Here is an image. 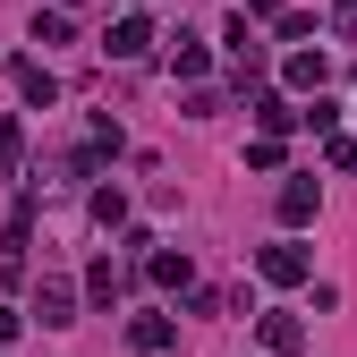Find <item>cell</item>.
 <instances>
[{"instance_id": "277c9868", "label": "cell", "mask_w": 357, "mask_h": 357, "mask_svg": "<svg viewBox=\"0 0 357 357\" xmlns=\"http://www.w3.org/2000/svg\"><path fill=\"white\" fill-rule=\"evenodd\" d=\"M102 52H111V60H145V52H153V17H145V9H119V17L102 26Z\"/></svg>"}, {"instance_id": "7c38bea8", "label": "cell", "mask_w": 357, "mask_h": 357, "mask_svg": "<svg viewBox=\"0 0 357 357\" xmlns=\"http://www.w3.org/2000/svg\"><path fill=\"white\" fill-rule=\"evenodd\" d=\"M85 298H94V306H111V298H119V264H111V255L85 264Z\"/></svg>"}, {"instance_id": "30bf717a", "label": "cell", "mask_w": 357, "mask_h": 357, "mask_svg": "<svg viewBox=\"0 0 357 357\" xmlns=\"http://www.w3.org/2000/svg\"><path fill=\"white\" fill-rule=\"evenodd\" d=\"M289 85H298V94H324V85H332V60L324 52H289V68H281Z\"/></svg>"}, {"instance_id": "603a6c76", "label": "cell", "mask_w": 357, "mask_h": 357, "mask_svg": "<svg viewBox=\"0 0 357 357\" xmlns=\"http://www.w3.org/2000/svg\"><path fill=\"white\" fill-rule=\"evenodd\" d=\"M128 9H145V0H128Z\"/></svg>"}, {"instance_id": "6da1fadb", "label": "cell", "mask_w": 357, "mask_h": 357, "mask_svg": "<svg viewBox=\"0 0 357 357\" xmlns=\"http://www.w3.org/2000/svg\"><path fill=\"white\" fill-rule=\"evenodd\" d=\"M77 298H85V289H77L68 273H43V281H34V324L68 332V324H77Z\"/></svg>"}, {"instance_id": "3957f363", "label": "cell", "mask_w": 357, "mask_h": 357, "mask_svg": "<svg viewBox=\"0 0 357 357\" xmlns=\"http://www.w3.org/2000/svg\"><path fill=\"white\" fill-rule=\"evenodd\" d=\"M273 213L289 221V230H306V221L324 213V178H315V170H298V178H281V196H273Z\"/></svg>"}, {"instance_id": "5bb4252c", "label": "cell", "mask_w": 357, "mask_h": 357, "mask_svg": "<svg viewBox=\"0 0 357 357\" xmlns=\"http://www.w3.org/2000/svg\"><path fill=\"white\" fill-rule=\"evenodd\" d=\"M85 213H94L102 230H119V221H128V196H119V188H94V196H85Z\"/></svg>"}, {"instance_id": "7402d4cb", "label": "cell", "mask_w": 357, "mask_h": 357, "mask_svg": "<svg viewBox=\"0 0 357 357\" xmlns=\"http://www.w3.org/2000/svg\"><path fill=\"white\" fill-rule=\"evenodd\" d=\"M17 324H26V315H17V306H0V349H9V340H17Z\"/></svg>"}, {"instance_id": "e0dca14e", "label": "cell", "mask_w": 357, "mask_h": 357, "mask_svg": "<svg viewBox=\"0 0 357 357\" xmlns=\"http://www.w3.org/2000/svg\"><path fill=\"white\" fill-rule=\"evenodd\" d=\"M273 34H281V43H306V34H315V17H306V9H281V17H273Z\"/></svg>"}, {"instance_id": "9c48e42d", "label": "cell", "mask_w": 357, "mask_h": 357, "mask_svg": "<svg viewBox=\"0 0 357 357\" xmlns=\"http://www.w3.org/2000/svg\"><path fill=\"white\" fill-rule=\"evenodd\" d=\"M204 60H213V52H204V34H188V26H178V34H170V68L188 77V85H204Z\"/></svg>"}, {"instance_id": "9a60e30c", "label": "cell", "mask_w": 357, "mask_h": 357, "mask_svg": "<svg viewBox=\"0 0 357 357\" xmlns=\"http://www.w3.org/2000/svg\"><path fill=\"white\" fill-rule=\"evenodd\" d=\"M34 43H77V26H68V9H34Z\"/></svg>"}, {"instance_id": "8992f818", "label": "cell", "mask_w": 357, "mask_h": 357, "mask_svg": "<svg viewBox=\"0 0 357 357\" xmlns=\"http://www.w3.org/2000/svg\"><path fill=\"white\" fill-rule=\"evenodd\" d=\"M9 85H17L26 111H52V102H60V77L43 68V60H9Z\"/></svg>"}, {"instance_id": "ffe728a7", "label": "cell", "mask_w": 357, "mask_h": 357, "mask_svg": "<svg viewBox=\"0 0 357 357\" xmlns=\"http://www.w3.org/2000/svg\"><path fill=\"white\" fill-rule=\"evenodd\" d=\"M332 170H349V178H357V145L340 137V128H332Z\"/></svg>"}, {"instance_id": "4fadbf2b", "label": "cell", "mask_w": 357, "mask_h": 357, "mask_svg": "<svg viewBox=\"0 0 357 357\" xmlns=\"http://www.w3.org/2000/svg\"><path fill=\"white\" fill-rule=\"evenodd\" d=\"M17 170H26V128L0 119V178H17Z\"/></svg>"}, {"instance_id": "8fae6325", "label": "cell", "mask_w": 357, "mask_h": 357, "mask_svg": "<svg viewBox=\"0 0 357 357\" xmlns=\"http://www.w3.org/2000/svg\"><path fill=\"white\" fill-rule=\"evenodd\" d=\"M128 340H137L145 357H162V349L178 340V324H170V315H137V324H128Z\"/></svg>"}, {"instance_id": "ba28073f", "label": "cell", "mask_w": 357, "mask_h": 357, "mask_svg": "<svg viewBox=\"0 0 357 357\" xmlns=\"http://www.w3.org/2000/svg\"><path fill=\"white\" fill-rule=\"evenodd\" d=\"M255 340L273 349V357H298V349H306V324H298V315H264V324H255Z\"/></svg>"}, {"instance_id": "7a4b0ae2", "label": "cell", "mask_w": 357, "mask_h": 357, "mask_svg": "<svg viewBox=\"0 0 357 357\" xmlns=\"http://www.w3.org/2000/svg\"><path fill=\"white\" fill-rule=\"evenodd\" d=\"M255 273H264V281H273V289H298L306 273H315V255H306L298 238H273V247H264V255H255Z\"/></svg>"}, {"instance_id": "44dd1931", "label": "cell", "mask_w": 357, "mask_h": 357, "mask_svg": "<svg viewBox=\"0 0 357 357\" xmlns=\"http://www.w3.org/2000/svg\"><path fill=\"white\" fill-rule=\"evenodd\" d=\"M289 0H238V17H281Z\"/></svg>"}, {"instance_id": "52a82bcc", "label": "cell", "mask_w": 357, "mask_h": 357, "mask_svg": "<svg viewBox=\"0 0 357 357\" xmlns=\"http://www.w3.org/2000/svg\"><path fill=\"white\" fill-rule=\"evenodd\" d=\"M247 102H255V128H264V137H289V128H298V102L264 94V85H247Z\"/></svg>"}, {"instance_id": "5b68a950", "label": "cell", "mask_w": 357, "mask_h": 357, "mask_svg": "<svg viewBox=\"0 0 357 357\" xmlns=\"http://www.w3.org/2000/svg\"><path fill=\"white\" fill-rule=\"evenodd\" d=\"M137 264H145V281H153V289H178V298H188V289H196V264H188V255H178V247H145Z\"/></svg>"}, {"instance_id": "d6986e66", "label": "cell", "mask_w": 357, "mask_h": 357, "mask_svg": "<svg viewBox=\"0 0 357 357\" xmlns=\"http://www.w3.org/2000/svg\"><path fill=\"white\" fill-rule=\"evenodd\" d=\"M332 34H340V43H357V0H332Z\"/></svg>"}, {"instance_id": "2e32d148", "label": "cell", "mask_w": 357, "mask_h": 357, "mask_svg": "<svg viewBox=\"0 0 357 357\" xmlns=\"http://www.w3.org/2000/svg\"><path fill=\"white\" fill-rule=\"evenodd\" d=\"M298 119H306V128H315V137H332V128H340V102H332V94H315V102H306Z\"/></svg>"}, {"instance_id": "ac0fdd59", "label": "cell", "mask_w": 357, "mask_h": 357, "mask_svg": "<svg viewBox=\"0 0 357 357\" xmlns=\"http://www.w3.org/2000/svg\"><path fill=\"white\" fill-rule=\"evenodd\" d=\"M247 170H281V137H255L247 145Z\"/></svg>"}]
</instances>
